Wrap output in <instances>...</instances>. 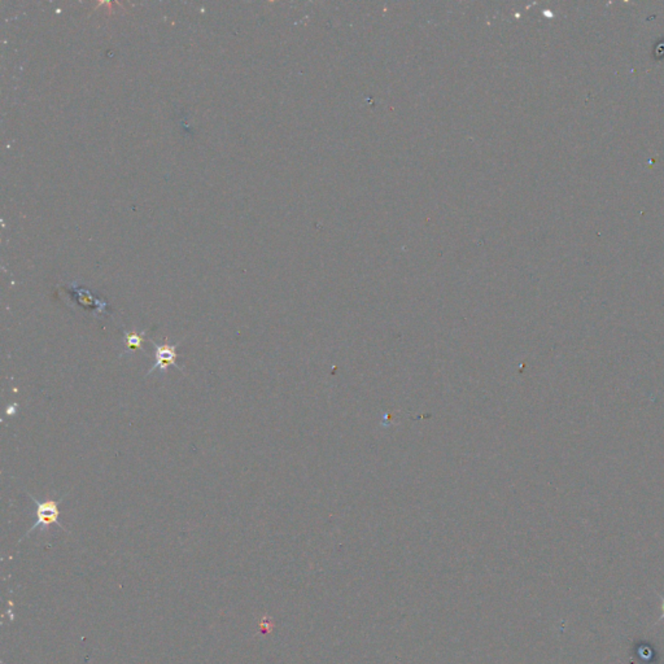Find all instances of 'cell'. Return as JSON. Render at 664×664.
I'll return each mask as SVG.
<instances>
[{
	"mask_svg": "<svg viewBox=\"0 0 664 664\" xmlns=\"http://www.w3.org/2000/svg\"><path fill=\"white\" fill-rule=\"evenodd\" d=\"M29 497L32 498L34 501L36 506V522L34 525H32V528L26 532L25 537L29 536L32 534L33 531H36V528H40L43 532H47L48 528L52 525V524H56L59 525L61 530L67 531L65 527L60 523V510H59V503L62 501V498L67 497L68 495L60 497L59 499H47V501H38L34 496H32L30 493H26Z\"/></svg>",
	"mask_w": 664,
	"mask_h": 664,
	"instance_id": "1",
	"label": "cell"
},
{
	"mask_svg": "<svg viewBox=\"0 0 664 664\" xmlns=\"http://www.w3.org/2000/svg\"><path fill=\"white\" fill-rule=\"evenodd\" d=\"M150 343L154 345V364L152 365V368L147 371L145 377H150L154 371H160L161 374H165L166 371H167V368H170V366L171 368H178L180 372L185 374L183 368H180L178 362H177V359H178L177 348H178L182 342H178L176 344H170L169 340L166 339L164 344H158V343L154 342L152 339H150Z\"/></svg>",
	"mask_w": 664,
	"mask_h": 664,
	"instance_id": "2",
	"label": "cell"
},
{
	"mask_svg": "<svg viewBox=\"0 0 664 664\" xmlns=\"http://www.w3.org/2000/svg\"><path fill=\"white\" fill-rule=\"evenodd\" d=\"M16 409H17V403H12L11 406H8V407H7V414H14V413H16Z\"/></svg>",
	"mask_w": 664,
	"mask_h": 664,
	"instance_id": "4",
	"label": "cell"
},
{
	"mask_svg": "<svg viewBox=\"0 0 664 664\" xmlns=\"http://www.w3.org/2000/svg\"><path fill=\"white\" fill-rule=\"evenodd\" d=\"M662 611H663V615L659 619V621H662L664 619V598H662Z\"/></svg>",
	"mask_w": 664,
	"mask_h": 664,
	"instance_id": "5",
	"label": "cell"
},
{
	"mask_svg": "<svg viewBox=\"0 0 664 664\" xmlns=\"http://www.w3.org/2000/svg\"><path fill=\"white\" fill-rule=\"evenodd\" d=\"M148 330H143V331H123V336H125V349L123 352L119 355V357L126 355V353H130V352H135V351H142L144 352V348H143V342L145 339V333H147Z\"/></svg>",
	"mask_w": 664,
	"mask_h": 664,
	"instance_id": "3",
	"label": "cell"
}]
</instances>
